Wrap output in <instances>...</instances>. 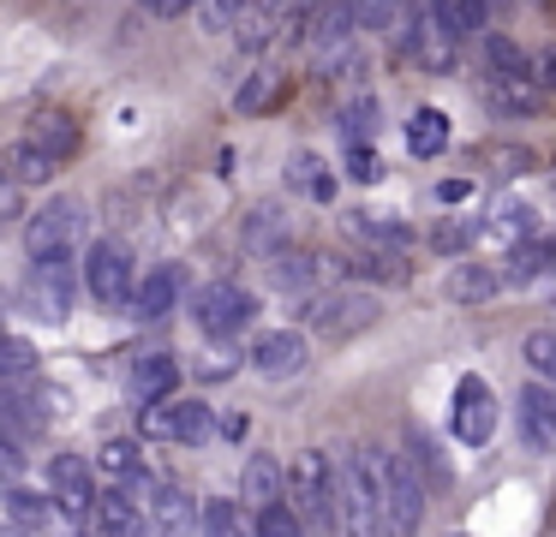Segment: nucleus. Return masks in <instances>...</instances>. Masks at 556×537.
I'll list each match as a JSON object with an SVG mask.
<instances>
[{
    "label": "nucleus",
    "instance_id": "nucleus-1",
    "mask_svg": "<svg viewBox=\"0 0 556 537\" xmlns=\"http://www.w3.org/2000/svg\"><path fill=\"white\" fill-rule=\"evenodd\" d=\"M341 532L348 537H389V501H383V448L359 442L341 460Z\"/></svg>",
    "mask_w": 556,
    "mask_h": 537
},
{
    "label": "nucleus",
    "instance_id": "nucleus-2",
    "mask_svg": "<svg viewBox=\"0 0 556 537\" xmlns=\"http://www.w3.org/2000/svg\"><path fill=\"white\" fill-rule=\"evenodd\" d=\"M288 501L305 520V532H341V465L324 448H300L288 460Z\"/></svg>",
    "mask_w": 556,
    "mask_h": 537
},
{
    "label": "nucleus",
    "instance_id": "nucleus-3",
    "mask_svg": "<svg viewBox=\"0 0 556 537\" xmlns=\"http://www.w3.org/2000/svg\"><path fill=\"white\" fill-rule=\"evenodd\" d=\"M138 281H144V269L132 263V245H126V239L102 233L85 245V293L97 298L102 310H121L126 298H138Z\"/></svg>",
    "mask_w": 556,
    "mask_h": 537
},
{
    "label": "nucleus",
    "instance_id": "nucleus-4",
    "mask_svg": "<svg viewBox=\"0 0 556 537\" xmlns=\"http://www.w3.org/2000/svg\"><path fill=\"white\" fill-rule=\"evenodd\" d=\"M383 501H389V537H413L425 525L431 484H425L419 465H413L401 448H383Z\"/></svg>",
    "mask_w": 556,
    "mask_h": 537
},
{
    "label": "nucleus",
    "instance_id": "nucleus-5",
    "mask_svg": "<svg viewBox=\"0 0 556 537\" xmlns=\"http://www.w3.org/2000/svg\"><path fill=\"white\" fill-rule=\"evenodd\" d=\"M192 317H198V329H204L210 341H240V334L252 329V317H257V293L240 286V281H210V286H198Z\"/></svg>",
    "mask_w": 556,
    "mask_h": 537
},
{
    "label": "nucleus",
    "instance_id": "nucleus-6",
    "mask_svg": "<svg viewBox=\"0 0 556 537\" xmlns=\"http://www.w3.org/2000/svg\"><path fill=\"white\" fill-rule=\"evenodd\" d=\"M78 227H85V203L78 197H49L42 209H30V221H25V251H30V263H61V257H73V239H78Z\"/></svg>",
    "mask_w": 556,
    "mask_h": 537
},
{
    "label": "nucleus",
    "instance_id": "nucleus-7",
    "mask_svg": "<svg viewBox=\"0 0 556 537\" xmlns=\"http://www.w3.org/2000/svg\"><path fill=\"white\" fill-rule=\"evenodd\" d=\"M305 317H312V329L324 334V341H353V334H365L377 317H383V298H377L371 286H341V293L312 298Z\"/></svg>",
    "mask_w": 556,
    "mask_h": 537
},
{
    "label": "nucleus",
    "instance_id": "nucleus-8",
    "mask_svg": "<svg viewBox=\"0 0 556 537\" xmlns=\"http://www.w3.org/2000/svg\"><path fill=\"white\" fill-rule=\"evenodd\" d=\"M395 42H401V54H407L413 66H425V72H448V66H455V36L437 24L431 7H407V30H401Z\"/></svg>",
    "mask_w": 556,
    "mask_h": 537
},
{
    "label": "nucleus",
    "instance_id": "nucleus-9",
    "mask_svg": "<svg viewBox=\"0 0 556 537\" xmlns=\"http://www.w3.org/2000/svg\"><path fill=\"white\" fill-rule=\"evenodd\" d=\"M305 365H312V341H305L300 329H264L252 341V370L269 382H293L305 376Z\"/></svg>",
    "mask_w": 556,
    "mask_h": 537
},
{
    "label": "nucleus",
    "instance_id": "nucleus-10",
    "mask_svg": "<svg viewBox=\"0 0 556 537\" xmlns=\"http://www.w3.org/2000/svg\"><path fill=\"white\" fill-rule=\"evenodd\" d=\"M138 418H144V436L186 442V448L210 442V430H222V418L210 412L204 400H168V406H156V412H138Z\"/></svg>",
    "mask_w": 556,
    "mask_h": 537
},
{
    "label": "nucleus",
    "instance_id": "nucleus-11",
    "mask_svg": "<svg viewBox=\"0 0 556 537\" xmlns=\"http://www.w3.org/2000/svg\"><path fill=\"white\" fill-rule=\"evenodd\" d=\"M288 203L281 197H264V203H252V209L240 215V251L245 257H264V263H276L281 251H293L288 245Z\"/></svg>",
    "mask_w": 556,
    "mask_h": 537
},
{
    "label": "nucleus",
    "instance_id": "nucleus-12",
    "mask_svg": "<svg viewBox=\"0 0 556 537\" xmlns=\"http://www.w3.org/2000/svg\"><path fill=\"white\" fill-rule=\"evenodd\" d=\"M515 424H520V442H527V448L556 453V388H551V382H539V376L520 382Z\"/></svg>",
    "mask_w": 556,
    "mask_h": 537
},
{
    "label": "nucleus",
    "instance_id": "nucleus-13",
    "mask_svg": "<svg viewBox=\"0 0 556 537\" xmlns=\"http://www.w3.org/2000/svg\"><path fill=\"white\" fill-rule=\"evenodd\" d=\"M61 513L66 508L49 489H30V484H7V496H0V525H18L30 537H54L61 532Z\"/></svg>",
    "mask_w": 556,
    "mask_h": 537
},
{
    "label": "nucleus",
    "instance_id": "nucleus-14",
    "mask_svg": "<svg viewBox=\"0 0 556 537\" xmlns=\"http://www.w3.org/2000/svg\"><path fill=\"white\" fill-rule=\"evenodd\" d=\"M455 436L467 448H484L496 436V394L484 376H460L455 382Z\"/></svg>",
    "mask_w": 556,
    "mask_h": 537
},
{
    "label": "nucleus",
    "instance_id": "nucleus-15",
    "mask_svg": "<svg viewBox=\"0 0 556 537\" xmlns=\"http://www.w3.org/2000/svg\"><path fill=\"white\" fill-rule=\"evenodd\" d=\"M49 496L66 508V520H90L97 508V477L85 453H49Z\"/></svg>",
    "mask_w": 556,
    "mask_h": 537
},
{
    "label": "nucleus",
    "instance_id": "nucleus-16",
    "mask_svg": "<svg viewBox=\"0 0 556 537\" xmlns=\"http://www.w3.org/2000/svg\"><path fill=\"white\" fill-rule=\"evenodd\" d=\"M25 298H30V305H37L49 322H66V317H73V298H78L73 257H61V263H37V269H30V281H25Z\"/></svg>",
    "mask_w": 556,
    "mask_h": 537
},
{
    "label": "nucleus",
    "instance_id": "nucleus-17",
    "mask_svg": "<svg viewBox=\"0 0 556 537\" xmlns=\"http://www.w3.org/2000/svg\"><path fill=\"white\" fill-rule=\"evenodd\" d=\"M479 60H484V84H539V54H527L503 30L479 36Z\"/></svg>",
    "mask_w": 556,
    "mask_h": 537
},
{
    "label": "nucleus",
    "instance_id": "nucleus-18",
    "mask_svg": "<svg viewBox=\"0 0 556 537\" xmlns=\"http://www.w3.org/2000/svg\"><path fill=\"white\" fill-rule=\"evenodd\" d=\"M174 388H180V365H174V353H144L132 358V376H126V394H132L144 412H156V406L174 400Z\"/></svg>",
    "mask_w": 556,
    "mask_h": 537
},
{
    "label": "nucleus",
    "instance_id": "nucleus-19",
    "mask_svg": "<svg viewBox=\"0 0 556 537\" xmlns=\"http://www.w3.org/2000/svg\"><path fill=\"white\" fill-rule=\"evenodd\" d=\"M180 293H186V269H180V263H150L144 281H138L132 310H138L144 322H168L174 305H180Z\"/></svg>",
    "mask_w": 556,
    "mask_h": 537
},
{
    "label": "nucleus",
    "instance_id": "nucleus-20",
    "mask_svg": "<svg viewBox=\"0 0 556 537\" xmlns=\"http://www.w3.org/2000/svg\"><path fill=\"white\" fill-rule=\"evenodd\" d=\"M85 532L90 537H144L150 532V513L132 508L126 489H97V508H90Z\"/></svg>",
    "mask_w": 556,
    "mask_h": 537
},
{
    "label": "nucleus",
    "instance_id": "nucleus-21",
    "mask_svg": "<svg viewBox=\"0 0 556 537\" xmlns=\"http://www.w3.org/2000/svg\"><path fill=\"white\" fill-rule=\"evenodd\" d=\"M240 501L245 508H281L288 501V465L276 460V453H252L245 460V472H240Z\"/></svg>",
    "mask_w": 556,
    "mask_h": 537
},
{
    "label": "nucleus",
    "instance_id": "nucleus-22",
    "mask_svg": "<svg viewBox=\"0 0 556 537\" xmlns=\"http://www.w3.org/2000/svg\"><path fill=\"white\" fill-rule=\"evenodd\" d=\"M144 496H150L144 513H150V520H156L168 537H186V532H192V520L204 525V501H192L180 484H150Z\"/></svg>",
    "mask_w": 556,
    "mask_h": 537
},
{
    "label": "nucleus",
    "instance_id": "nucleus-23",
    "mask_svg": "<svg viewBox=\"0 0 556 537\" xmlns=\"http://www.w3.org/2000/svg\"><path fill=\"white\" fill-rule=\"evenodd\" d=\"M551 274H556V233H539V239H527V245H515L503 263L508 286H539V281H551Z\"/></svg>",
    "mask_w": 556,
    "mask_h": 537
},
{
    "label": "nucleus",
    "instance_id": "nucleus-24",
    "mask_svg": "<svg viewBox=\"0 0 556 537\" xmlns=\"http://www.w3.org/2000/svg\"><path fill=\"white\" fill-rule=\"evenodd\" d=\"M324 269H329V257H317V251H281V257L269 263V286L288 293V298H300V293H312V286L324 281Z\"/></svg>",
    "mask_w": 556,
    "mask_h": 537
},
{
    "label": "nucleus",
    "instance_id": "nucleus-25",
    "mask_svg": "<svg viewBox=\"0 0 556 537\" xmlns=\"http://www.w3.org/2000/svg\"><path fill=\"white\" fill-rule=\"evenodd\" d=\"M97 472L109 477V484H156L150 477V465H144V448H138L132 436H114V442H102L97 448Z\"/></svg>",
    "mask_w": 556,
    "mask_h": 537
},
{
    "label": "nucleus",
    "instance_id": "nucleus-26",
    "mask_svg": "<svg viewBox=\"0 0 556 537\" xmlns=\"http://www.w3.org/2000/svg\"><path fill=\"white\" fill-rule=\"evenodd\" d=\"M336 126H341V138H348V150H371V131L383 126V107H377V95H371V90H353L348 102L336 107Z\"/></svg>",
    "mask_w": 556,
    "mask_h": 537
},
{
    "label": "nucleus",
    "instance_id": "nucleus-27",
    "mask_svg": "<svg viewBox=\"0 0 556 537\" xmlns=\"http://www.w3.org/2000/svg\"><path fill=\"white\" fill-rule=\"evenodd\" d=\"M30 143H37L42 155H54V162H66V155H78V126H73V114H61V107H49V114H37L30 119V131H25Z\"/></svg>",
    "mask_w": 556,
    "mask_h": 537
},
{
    "label": "nucleus",
    "instance_id": "nucleus-28",
    "mask_svg": "<svg viewBox=\"0 0 556 537\" xmlns=\"http://www.w3.org/2000/svg\"><path fill=\"white\" fill-rule=\"evenodd\" d=\"M288 191H305L312 203H329L336 197V174H329V162L317 150H293L288 155Z\"/></svg>",
    "mask_w": 556,
    "mask_h": 537
},
{
    "label": "nucleus",
    "instance_id": "nucleus-29",
    "mask_svg": "<svg viewBox=\"0 0 556 537\" xmlns=\"http://www.w3.org/2000/svg\"><path fill=\"white\" fill-rule=\"evenodd\" d=\"M503 269H491V263H460V269H448V298L455 305H484V298L503 293Z\"/></svg>",
    "mask_w": 556,
    "mask_h": 537
},
{
    "label": "nucleus",
    "instance_id": "nucleus-30",
    "mask_svg": "<svg viewBox=\"0 0 556 537\" xmlns=\"http://www.w3.org/2000/svg\"><path fill=\"white\" fill-rule=\"evenodd\" d=\"M348 233L365 239L371 251H407V245H413V233L395 221V215H371V209H353V215H348Z\"/></svg>",
    "mask_w": 556,
    "mask_h": 537
},
{
    "label": "nucleus",
    "instance_id": "nucleus-31",
    "mask_svg": "<svg viewBox=\"0 0 556 537\" xmlns=\"http://www.w3.org/2000/svg\"><path fill=\"white\" fill-rule=\"evenodd\" d=\"M407 150L419 155V162H431V155L448 150V114L443 107H419V114L407 119Z\"/></svg>",
    "mask_w": 556,
    "mask_h": 537
},
{
    "label": "nucleus",
    "instance_id": "nucleus-32",
    "mask_svg": "<svg viewBox=\"0 0 556 537\" xmlns=\"http://www.w3.org/2000/svg\"><path fill=\"white\" fill-rule=\"evenodd\" d=\"M49 174H54V155H42L30 138L7 143V179L13 186H49Z\"/></svg>",
    "mask_w": 556,
    "mask_h": 537
},
{
    "label": "nucleus",
    "instance_id": "nucleus-33",
    "mask_svg": "<svg viewBox=\"0 0 556 537\" xmlns=\"http://www.w3.org/2000/svg\"><path fill=\"white\" fill-rule=\"evenodd\" d=\"M281 90H288V78H281V72H269V66H257V72H245V78H240L233 107H240V114H264Z\"/></svg>",
    "mask_w": 556,
    "mask_h": 537
},
{
    "label": "nucleus",
    "instance_id": "nucleus-34",
    "mask_svg": "<svg viewBox=\"0 0 556 537\" xmlns=\"http://www.w3.org/2000/svg\"><path fill=\"white\" fill-rule=\"evenodd\" d=\"M431 12H437V24H443V30L455 36V42L491 24V7H484V0H437ZM484 36H491V30H484Z\"/></svg>",
    "mask_w": 556,
    "mask_h": 537
},
{
    "label": "nucleus",
    "instance_id": "nucleus-35",
    "mask_svg": "<svg viewBox=\"0 0 556 537\" xmlns=\"http://www.w3.org/2000/svg\"><path fill=\"white\" fill-rule=\"evenodd\" d=\"M204 532L210 537H257V520H245L233 496H210L204 501Z\"/></svg>",
    "mask_w": 556,
    "mask_h": 537
},
{
    "label": "nucleus",
    "instance_id": "nucleus-36",
    "mask_svg": "<svg viewBox=\"0 0 556 537\" xmlns=\"http://www.w3.org/2000/svg\"><path fill=\"white\" fill-rule=\"evenodd\" d=\"M491 227H496L503 239H515V245H527V239H539V215H532V203H520V197H503V203H496Z\"/></svg>",
    "mask_w": 556,
    "mask_h": 537
},
{
    "label": "nucleus",
    "instance_id": "nucleus-37",
    "mask_svg": "<svg viewBox=\"0 0 556 537\" xmlns=\"http://www.w3.org/2000/svg\"><path fill=\"white\" fill-rule=\"evenodd\" d=\"M484 102L503 119H527L539 107V84H484Z\"/></svg>",
    "mask_w": 556,
    "mask_h": 537
},
{
    "label": "nucleus",
    "instance_id": "nucleus-38",
    "mask_svg": "<svg viewBox=\"0 0 556 537\" xmlns=\"http://www.w3.org/2000/svg\"><path fill=\"white\" fill-rule=\"evenodd\" d=\"M353 274L383 281V286H401L407 281V257H401V251H359V257H353Z\"/></svg>",
    "mask_w": 556,
    "mask_h": 537
},
{
    "label": "nucleus",
    "instance_id": "nucleus-39",
    "mask_svg": "<svg viewBox=\"0 0 556 537\" xmlns=\"http://www.w3.org/2000/svg\"><path fill=\"white\" fill-rule=\"evenodd\" d=\"M520 358H527L532 376L556 388V329H532L527 341H520Z\"/></svg>",
    "mask_w": 556,
    "mask_h": 537
},
{
    "label": "nucleus",
    "instance_id": "nucleus-40",
    "mask_svg": "<svg viewBox=\"0 0 556 537\" xmlns=\"http://www.w3.org/2000/svg\"><path fill=\"white\" fill-rule=\"evenodd\" d=\"M407 448H413V465H419V477L431 489H443L448 484V465H443V448H437L431 436H425V430H407Z\"/></svg>",
    "mask_w": 556,
    "mask_h": 537
},
{
    "label": "nucleus",
    "instance_id": "nucleus-41",
    "mask_svg": "<svg viewBox=\"0 0 556 537\" xmlns=\"http://www.w3.org/2000/svg\"><path fill=\"white\" fill-rule=\"evenodd\" d=\"M479 239V221H431V233H425V245L443 251V257H460V251Z\"/></svg>",
    "mask_w": 556,
    "mask_h": 537
},
{
    "label": "nucleus",
    "instance_id": "nucleus-42",
    "mask_svg": "<svg viewBox=\"0 0 556 537\" xmlns=\"http://www.w3.org/2000/svg\"><path fill=\"white\" fill-rule=\"evenodd\" d=\"M7 388H25V382H37V346L25 341V334H13V341H7Z\"/></svg>",
    "mask_w": 556,
    "mask_h": 537
},
{
    "label": "nucleus",
    "instance_id": "nucleus-43",
    "mask_svg": "<svg viewBox=\"0 0 556 537\" xmlns=\"http://www.w3.org/2000/svg\"><path fill=\"white\" fill-rule=\"evenodd\" d=\"M257 537H312V532H305V520L288 508V501H281V508L257 513Z\"/></svg>",
    "mask_w": 556,
    "mask_h": 537
},
{
    "label": "nucleus",
    "instance_id": "nucleus-44",
    "mask_svg": "<svg viewBox=\"0 0 556 537\" xmlns=\"http://www.w3.org/2000/svg\"><path fill=\"white\" fill-rule=\"evenodd\" d=\"M192 18L204 24V30H240L245 7H233V0H210V7H192Z\"/></svg>",
    "mask_w": 556,
    "mask_h": 537
},
{
    "label": "nucleus",
    "instance_id": "nucleus-45",
    "mask_svg": "<svg viewBox=\"0 0 556 537\" xmlns=\"http://www.w3.org/2000/svg\"><path fill=\"white\" fill-rule=\"evenodd\" d=\"M484 162H491L503 179H515V174H527V167H532V155H527V150H508V143H496V150H484Z\"/></svg>",
    "mask_w": 556,
    "mask_h": 537
},
{
    "label": "nucleus",
    "instance_id": "nucleus-46",
    "mask_svg": "<svg viewBox=\"0 0 556 537\" xmlns=\"http://www.w3.org/2000/svg\"><path fill=\"white\" fill-rule=\"evenodd\" d=\"M348 174L359 179V186H377V179H383V162H377V150H348Z\"/></svg>",
    "mask_w": 556,
    "mask_h": 537
},
{
    "label": "nucleus",
    "instance_id": "nucleus-47",
    "mask_svg": "<svg viewBox=\"0 0 556 537\" xmlns=\"http://www.w3.org/2000/svg\"><path fill=\"white\" fill-rule=\"evenodd\" d=\"M0 465H7V484H25V442H0Z\"/></svg>",
    "mask_w": 556,
    "mask_h": 537
},
{
    "label": "nucleus",
    "instance_id": "nucleus-48",
    "mask_svg": "<svg viewBox=\"0 0 556 537\" xmlns=\"http://www.w3.org/2000/svg\"><path fill=\"white\" fill-rule=\"evenodd\" d=\"M222 436L245 442V436H252V412H222Z\"/></svg>",
    "mask_w": 556,
    "mask_h": 537
},
{
    "label": "nucleus",
    "instance_id": "nucleus-49",
    "mask_svg": "<svg viewBox=\"0 0 556 537\" xmlns=\"http://www.w3.org/2000/svg\"><path fill=\"white\" fill-rule=\"evenodd\" d=\"M437 197H443V203H460V197H472V179H443V186H437Z\"/></svg>",
    "mask_w": 556,
    "mask_h": 537
},
{
    "label": "nucleus",
    "instance_id": "nucleus-50",
    "mask_svg": "<svg viewBox=\"0 0 556 537\" xmlns=\"http://www.w3.org/2000/svg\"><path fill=\"white\" fill-rule=\"evenodd\" d=\"M539 90H556V48L539 54Z\"/></svg>",
    "mask_w": 556,
    "mask_h": 537
},
{
    "label": "nucleus",
    "instance_id": "nucleus-51",
    "mask_svg": "<svg viewBox=\"0 0 556 537\" xmlns=\"http://www.w3.org/2000/svg\"><path fill=\"white\" fill-rule=\"evenodd\" d=\"M186 12H192V7H180V0H156V7H150V18H186Z\"/></svg>",
    "mask_w": 556,
    "mask_h": 537
},
{
    "label": "nucleus",
    "instance_id": "nucleus-52",
    "mask_svg": "<svg viewBox=\"0 0 556 537\" xmlns=\"http://www.w3.org/2000/svg\"><path fill=\"white\" fill-rule=\"evenodd\" d=\"M0 537H30V532H18V525H0Z\"/></svg>",
    "mask_w": 556,
    "mask_h": 537
},
{
    "label": "nucleus",
    "instance_id": "nucleus-53",
    "mask_svg": "<svg viewBox=\"0 0 556 537\" xmlns=\"http://www.w3.org/2000/svg\"><path fill=\"white\" fill-rule=\"evenodd\" d=\"M551 191H556V179H551Z\"/></svg>",
    "mask_w": 556,
    "mask_h": 537
}]
</instances>
